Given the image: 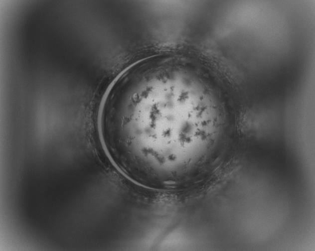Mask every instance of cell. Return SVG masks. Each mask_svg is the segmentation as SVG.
Returning a JSON list of instances; mask_svg holds the SVG:
<instances>
[{"mask_svg":"<svg viewBox=\"0 0 315 251\" xmlns=\"http://www.w3.org/2000/svg\"><path fill=\"white\" fill-rule=\"evenodd\" d=\"M186 86L183 72L166 65L124 75L116 82L99 126L105 150L119 170L158 179L183 171Z\"/></svg>","mask_w":315,"mask_h":251,"instance_id":"cell-1","label":"cell"}]
</instances>
